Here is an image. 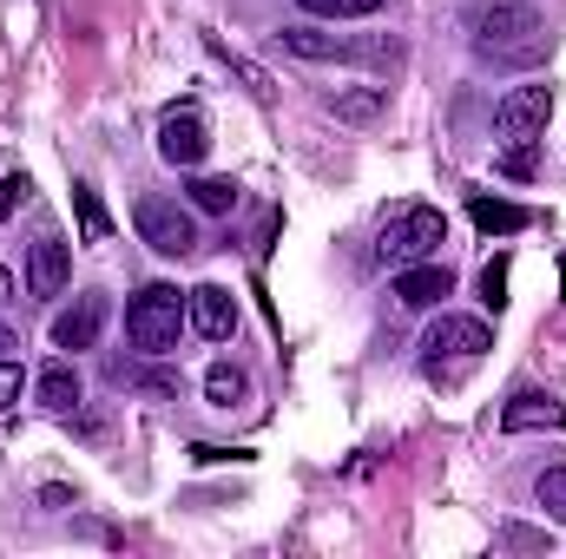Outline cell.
Returning a JSON list of instances; mask_svg holds the SVG:
<instances>
[{
  "label": "cell",
  "mask_w": 566,
  "mask_h": 559,
  "mask_svg": "<svg viewBox=\"0 0 566 559\" xmlns=\"http://www.w3.org/2000/svg\"><path fill=\"white\" fill-rule=\"evenodd\" d=\"M461 33L481 46V53H534L547 20L534 0H468L461 7Z\"/></svg>",
  "instance_id": "1"
},
{
  "label": "cell",
  "mask_w": 566,
  "mask_h": 559,
  "mask_svg": "<svg viewBox=\"0 0 566 559\" xmlns=\"http://www.w3.org/2000/svg\"><path fill=\"white\" fill-rule=\"evenodd\" d=\"M185 323H191V316H185V296H178L171 283H145L139 296L126 303V336H133L139 356H171Z\"/></svg>",
  "instance_id": "2"
},
{
  "label": "cell",
  "mask_w": 566,
  "mask_h": 559,
  "mask_svg": "<svg viewBox=\"0 0 566 559\" xmlns=\"http://www.w3.org/2000/svg\"><path fill=\"white\" fill-rule=\"evenodd\" d=\"M448 244V218L434 211V204H402L389 224H382V244H376V257L382 264H422V257H434Z\"/></svg>",
  "instance_id": "3"
},
{
  "label": "cell",
  "mask_w": 566,
  "mask_h": 559,
  "mask_svg": "<svg viewBox=\"0 0 566 559\" xmlns=\"http://www.w3.org/2000/svg\"><path fill=\"white\" fill-rule=\"evenodd\" d=\"M547 119H554V86H541V80L507 86V93H501V106H494V139L527 145V139H541V133H547Z\"/></svg>",
  "instance_id": "4"
},
{
  "label": "cell",
  "mask_w": 566,
  "mask_h": 559,
  "mask_svg": "<svg viewBox=\"0 0 566 559\" xmlns=\"http://www.w3.org/2000/svg\"><path fill=\"white\" fill-rule=\"evenodd\" d=\"M133 224H139V238L158 257H191V251H198V224H191V211L171 204V198H139Z\"/></svg>",
  "instance_id": "5"
},
{
  "label": "cell",
  "mask_w": 566,
  "mask_h": 559,
  "mask_svg": "<svg viewBox=\"0 0 566 559\" xmlns=\"http://www.w3.org/2000/svg\"><path fill=\"white\" fill-rule=\"evenodd\" d=\"M422 349H428V362H441V356L481 362V356L494 349V336H488V323H481V316H441V323L422 336Z\"/></svg>",
  "instance_id": "6"
},
{
  "label": "cell",
  "mask_w": 566,
  "mask_h": 559,
  "mask_svg": "<svg viewBox=\"0 0 566 559\" xmlns=\"http://www.w3.org/2000/svg\"><path fill=\"white\" fill-rule=\"evenodd\" d=\"M205 151H211V126H205L191 106H178V113H165V119H158V158H165V165L191 171Z\"/></svg>",
  "instance_id": "7"
},
{
  "label": "cell",
  "mask_w": 566,
  "mask_h": 559,
  "mask_svg": "<svg viewBox=\"0 0 566 559\" xmlns=\"http://www.w3.org/2000/svg\"><path fill=\"white\" fill-rule=\"evenodd\" d=\"M66 277H73V251H66V238H33L27 244V289L40 296V303H53V296H66Z\"/></svg>",
  "instance_id": "8"
},
{
  "label": "cell",
  "mask_w": 566,
  "mask_h": 559,
  "mask_svg": "<svg viewBox=\"0 0 566 559\" xmlns=\"http://www.w3.org/2000/svg\"><path fill=\"white\" fill-rule=\"evenodd\" d=\"M185 316H191V329H198L205 342H231V329H238V296H231L224 283H198V289L185 296Z\"/></svg>",
  "instance_id": "9"
},
{
  "label": "cell",
  "mask_w": 566,
  "mask_h": 559,
  "mask_svg": "<svg viewBox=\"0 0 566 559\" xmlns=\"http://www.w3.org/2000/svg\"><path fill=\"white\" fill-rule=\"evenodd\" d=\"M99 329H106V296H99V289H86L73 309H60V316H53V349H73V356H80V349H93V342H99Z\"/></svg>",
  "instance_id": "10"
},
{
  "label": "cell",
  "mask_w": 566,
  "mask_h": 559,
  "mask_svg": "<svg viewBox=\"0 0 566 559\" xmlns=\"http://www.w3.org/2000/svg\"><path fill=\"white\" fill-rule=\"evenodd\" d=\"M501 428H507V434H534V428L566 434V402L560 395H547V389H521V395L501 409Z\"/></svg>",
  "instance_id": "11"
},
{
  "label": "cell",
  "mask_w": 566,
  "mask_h": 559,
  "mask_svg": "<svg viewBox=\"0 0 566 559\" xmlns=\"http://www.w3.org/2000/svg\"><path fill=\"white\" fill-rule=\"evenodd\" d=\"M448 289H454V271H448L441 257H422V264H402V277H396V303H402V309H434Z\"/></svg>",
  "instance_id": "12"
},
{
  "label": "cell",
  "mask_w": 566,
  "mask_h": 559,
  "mask_svg": "<svg viewBox=\"0 0 566 559\" xmlns=\"http://www.w3.org/2000/svg\"><path fill=\"white\" fill-rule=\"evenodd\" d=\"M277 40H283V53H296V60H363V53H382V40H376V46H363V40L316 33V27H283Z\"/></svg>",
  "instance_id": "13"
},
{
  "label": "cell",
  "mask_w": 566,
  "mask_h": 559,
  "mask_svg": "<svg viewBox=\"0 0 566 559\" xmlns=\"http://www.w3.org/2000/svg\"><path fill=\"white\" fill-rule=\"evenodd\" d=\"M33 395H40V409H46V415H73V409H80V376H73V362H53V369H40Z\"/></svg>",
  "instance_id": "14"
},
{
  "label": "cell",
  "mask_w": 566,
  "mask_h": 559,
  "mask_svg": "<svg viewBox=\"0 0 566 559\" xmlns=\"http://www.w3.org/2000/svg\"><path fill=\"white\" fill-rule=\"evenodd\" d=\"M468 218H474L488 238H494V231H501V238L527 231V211H521V204H507V198H474V204H468Z\"/></svg>",
  "instance_id": "15"
},
{
  "label": "cell",
  "mask_w": 566,
  "mask_h": 559,
  "mask_svg": "<svg viewBox=\"0 0 566 559\" xmlns=\"http://www.w3.org/2000/svg\"><path fill=\"white\" fill-rule=\"evenodd\" d=\"M382 106H389V86H363V93H336V99H329V113L349 119V126H369Z\"/></svg>",
  "instance_id": "16"
},
{
  "label": "cell",
  "mask_w": 566,
  "mask_h": 559,
  "mask_svg": "<svg viewBox=\"0 0 566 559\" xmlns=\"http://www.w3.org/2000/svg\"><path fill=\"white\" fill-rule=\"evenodd\" d=\"M73 211H80V238L86 244H106L113 238V218H106V204H99L93 184H73Z\"/></svg>",
  "instance_id": "17"
},
{
  "label": "cell",
  "mask_w": 566,
  "mask_h": 559,
  "mask_svg": "<svg viewBox=\"0 0 566 559\" xmlns=\"http://www.w3.org/2000/svg\"><path fill=\"white\" fill-rule=\"evenodd\" d=\"M191 211L231 218V211H238V184H231V178H198V184H191Z\"/></svg>",
  "instance_id": "18"
},
{
  "label": "cell",
  "mask_w": 566,
  "mask_h": 559,
  "mask_svg": "<svg viewBox=\"0 0 566 559\" xmlns=\"http://www.w3.org/2000/svg\"><path fill=\"white\" fill-rule=\"evenodd\" d=\"M205 395H211V409H238V402L251 395V376L231 369V362H218V369L205 376Z\"/></svg>",
  "instance_id": "19"
},
{
  "label": "cell",
  "mask_w": 566,
  "mask_h": 559,
  "mask_svg": "<svg viewBox=\"0 0 566 559\" xmlns=\"http://www.w3.org/2000/svg\"><path fill=\"white\" fill-rule=\"evenodd\" d=\"M303 13H316V20H369V13H382V0H296Z\"/></svg>",
  "instance_id": "20"
},
{
  "label": "cell",
  "mask_w": 566,
  "mask_h": 559,
  "mask_svg": "<svg viewBox=\"0 0 566 559\" xmlns=\"http://www.w3.org/2000/svg\"><path fill=\"white\" fill-rule=\"evenodd\" d=\"M27 204H33V178L27 171H7L0 178V218H20Z\"/></svg>",
  "instance_id": "21"
},
{
  "label": "cell",
  "mask_w": 566,
  "mask_h": 559,
  "mask_svg": "<svg viewBox=\"0 0 566 559\" xmlns=\"http://www.w3.org/2000/svg\"><path fill=\"white\" fill-rule=\"evenodd\" d=\"M534 500H541L554 520H566V467H547V474L534 481Z\"/></svg>",
  "instance_id": "22"
},
{
  "label": "cell",
  "mask_w": 566,
  "mask_h": 559,
  "mask_svg": "<svg viewBox=\"0 0 566 559\" xmlns=\"http://www.w3.org/2000/svg\"><path fill=\"white\" fill-rule=\"evenodd\" d=\"M481 303H488V309H501V303H507V257H494V264L481 271Z\"/></svg>",
  "instance_id": "23"
},
{
  "label": "cell",
  "mask_w": 566,
  "mask_h": 559,
  "mask_svg": "<svg viewBox=\"0 0 566 559\" xmlns=\"http://www.w3.org/2000/svg\"><path fill=\"white\" fill-rule=\"evenodd\" d=\"M20 382H27V376H20V356H0V409L20 402Z\"/></svg>",
  "instance_id": "24"
},
{
  "label": "cell",
  "mask_w": 566,
  "mask_h": 559,
  "mask_svg": "<svg viewBox=\"0 0 566 559\" xmlns=\"http://www.w3.org/2000/svg\"><path fill=\"white\" fill-rule=\"evenodd\" d=\"M501 171H507V178H534V139H527V145H514V151L501 158Z\"/></svg>",
  "instance_id": "25"
},
{
  "label": "cell",
  "mask_w": 566,
  "mask_h": 559,
  "mask_svg": "<svg viewBox=\"0 0 566 559\" xmlns=\"http://www.w3.org/2000/svg\"><path fill=\"white\" fill-rule=\"evenodd\" d=\"M0 356H20V336H13L7 323H0Z\"/></svg>",
  "instance_id": "26"
},
{
  "label": "cell",
  "mask_w": 566,
  "mask_h": 559,
  "mask_svg": "<svg viewBox=\"0 0 566 559\" xmlns=\"http://www.w3.org/2000/svg\"><path fill=\"white\" fill-rule=\"evenodd\" d=\"M7 296H13V277H7V264H0V303H7Z\"/></svg>",
  "instance_id": "27"
},
{
  "label": "cell",
  "mask_w": 566,
  "mask_h": 559,
  "mask_svg": "<svg viewBox=\"0 0 566 559\" xmlns=\"http://www.w3.org/2000/svg\"><path fill=\"white\" fill-rule=\"evenodd\" d=\"M560 289H566V264H560Z\"/></svg>",
  "instance_id": "28"
}]
</instances>
